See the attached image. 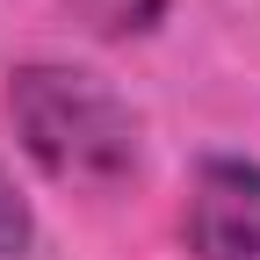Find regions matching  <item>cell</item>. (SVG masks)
Here are the masks:
<instances>
[{
	"label": "cell",
	"instance_id": "cell-1",
	"mask_svg": "<svg viewBox=\"0 0 260 260\" xmlns=\"http://www.w3.org/2000/svg\"><path fill=\"white\" fill-rule=\"evenodd\" d=\"M8 123L22 152L58 181V188H87V195H109L138 174L145 159V123L123 94L87 73V65H22L8 73Z\"/></svg>",
	"mask_w": 260,
	"mask_h": 260
},
{
	"label": "cell",
	"instance_id": "cell-2",
	"mask_svg": "<svg viewBox=\"0 0 260 260\" xmlns=\"http://www.w3.org/2000/svg\"><path fill=\"white\" fill-rule=\"evenodd\" d=\"M181 232L195 260H260V167L217 152L188 181Z\"/></svg>",
	"mask_w": 260,
	"mask_h": 260
},
{
	"label": "cell",
	"instance_id": "cell-3",
	"mask_svg": "<svg viewBox=\"0 0 260 260\" xmlns=\"http://www.w3.org/2000/svg\"><path fill=\"white\" fill-rule=\"evenodd\" d=\"M80 29L94 37H145V29L167 15V0H65Z\"/></svg>",
	"mask_w": 260,
	"mask_h": 260
},
{
	"label": "cell",
	"instance_id": "cell-4",
	"mask_svg": "<svg viewBox=\"0 0 260 260\" xmlns=\"http://www.w3.org/2000/svg\"><path fill=\"white\" fill-rule=\"evenodd\" d=\"M37 246V217H29V195L15 188V174L0 167V260H22Z\"/></svg>",
	"mask_w": 260,
	"mask_h": 260
}]
</instances>
